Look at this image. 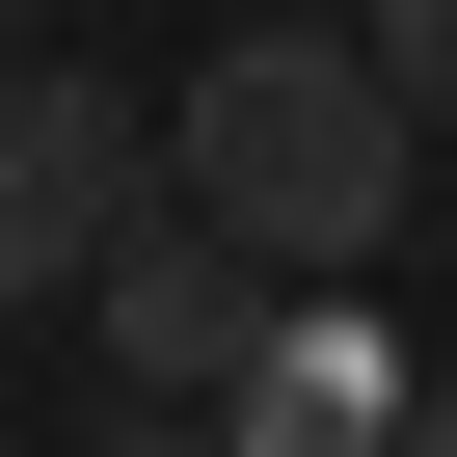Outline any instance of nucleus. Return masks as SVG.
I'll return each mask as SVG.
<instances>
[{"label":"nucleus","instance_id":"2","mask_svg":"<svg viewBox=\"0 0 457 457\" xmlns=\"http://www.w3.org/2000/svg\"><path fill=\"white\" fill-rule=\"evenodd\" d=\"M135 215H162V108H135V81H81V54L28 28V54H0V323H54Z\"/></svg>","mask_w":457,"mask_h":457},{"label":"nucleus","instance_id":"8","mask_svg":"<svg viewBox=\"0 0 457 457\" xmlns=\"http://www.w3.org/2000/svg\"><path fill=\"white\" fill-rule=\"evenodd\" d=\"M28 28H54V0H0V54H28Z\"/></svg>","mask_w":457,"mask_h":457},{"label":"nucleus","instance_id":"1","mask_svg":"<svg viewBox=\"0 0 457 457\" xmlns=\"http://www.w3.org/2000/svg\"><path fill=\"white\" fill-rule=\"evenodd\" d=\"M162 188L215 215V243H270L296 296H377L403 270V215H430V108L377 81V28H215L188 108H162Z\"/></svg>","mask_w":457,"mask_h":457},{"label":"nucleus","instance_id":"7","mask_svg":"<svg viewBox=\"0 0 457 457\" xmlns=\"http://www.w3.org/2000/svg\"><path fill=\"white\" fill-rule=\"evenodd\" d=\"M403 457H457V350H430V403H403Z\"/></svg>","mask_w":457,"mask_h":457},{"label":"nucleus","instance_id":"3","mask_svg":"<svg viewBox=\"0 0 457 457\" xmlns=\"http://www.w3.org/2000/svg\"><path fill=\"white\" fill-rule=\"evenodd\" d=\"M270 323H296V270H270V243H215L188 188H162L135 243L81 270V350H108V403H243V350H270Z\"/></svg>","mask_w":457,"mask_h":457},{"label":"nucleus","instance_id":"4","mask_svg":"<svg viewBox=\"0 0 457 457\" xmlns=\"http://www.w3.org/2000/svg\"><path fill=\"white\" fill-rule=\"evenodd\" d=\"M403 403H430V350H377V296H296L215 430H243V457H403Z\"/></svg>","mask_w":457,"mask_h":457},{"label":"nucleus","instance_id":"6","mask_svg":"<svg viewBox=\"0 0 457 457\" xmlns=\"http://www.w3.org/2000/svg\"><path fill=\"white\" fill-rule=\"evenodd\" d=\"M81 457H243V430H215V403H108Z\"/></svg>","mask_w":457,"mask_h":457},{"label":"nucleus","instance_id":"5","mask_svg":"<svg viewBox=\"0 0 457 457\" xmlns=\"http://www.w3.org/2000/svg\"><path fill=\"white\" fill-rule=\"evenodd\" d=\"M350 28H377V81L430 108V162H457V0H350Z\"/></svg>","mask_w":457,"mask_h":457}]
</instances>
